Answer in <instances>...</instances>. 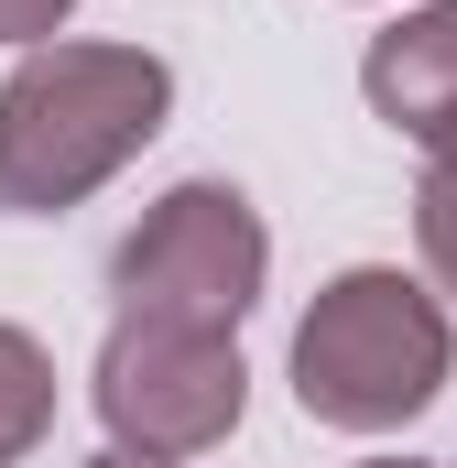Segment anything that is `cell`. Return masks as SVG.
Masks as SVG:
<instances>
[{
    "instance_id": "obj_11",
    "label": "cell",
    "mask_w": 457,
    "mask_h": 468,
    "mask_svg": "<svg viewBox=\"0 0 457 468\" xmlns=\"http://www.w3.org/2000/svg\"><path fill=\"white\" fill-rule=\"evenodd\" d=\"M447 468H457V458H447Z\"/></svg>"
},
{
    "instance_id": "obj_5",
    "label": "cell",
    "mask_w": 457,
    "mask_h": 468,
    "mask_svg": "<svg viewBox=\"0 0 457 468\" xmlns=\"http://www.w3.org/2000/svg\"><path fill=\"white\" fill-rule=\"evenodd\" d=\"M359 99H370V120H392V131H414V142L457 131V0H425V11H403L392 33H370Z\"/></svg>"
},
{
    "instance_id": "obj_8",
    "label": "cell",
    "mask_w": 457,
    "mask_h": 468,
    "mask_svg": "<svg viewBox=\"0 0 457 468\" xmlns=\"http://www.w3.org/2000/svg\"><path fill=\"white\" fill-rule=\"evenodd\" d=\"M66 11H77V0H0V44H22V55H33V44H55V33H66Z\"/></svg>"
},
{
    "instance_id": "obj_1",
    "label": "cell",
    "mask_w": 457,
    "mask_h": 468,
    "mask_svg": "<svg viewBox=\"0 0 457 468\" xmlns=\"http://www.w3.org/2000/svg\"><path fill=\"white\" fill-rule=\"evenodd\" d=\"M175 120V66L153 44H33L0 77V218H55L99 197Z\"/></svg>"
},
{
    "instance_id": "obj_9",
    "label": "cell",
    "mask_w": 457,
    "mask_h": 468,
    "mask_svg": "<svg viewBox=\"0 0 457 468\" xmlns=\"http://www.w3.org/2000/svg\"><path fill=\"white\" fill-rule=\"evenodd\" d=\"M88 468H142V458H120V447H99V458H88Z\"/></svg>"
},
{
    "instance_id": "obj_6",
    "label": "cell",
    "mask_w": 457,
    "mask_h": 468,
    "mask_svg": "<svg viewBox=\"0 0 457 468\" xmlns=\"http://www.w3.org/2000/svg\"><path fill=\"white\" fill-rule=\"evenodd\" d=\"M55 436V359L33 327H0V468Z\"/></svg>"
},
{
    "instance_id": "obj_4",
    "label": "cell",
    "mask_w": 457,
    "mask_h": 468,
    "mask_svg": "<svg viewBox=\"0 0 457 468\" xmlns=\"http://www.w3.org/2000/svg\"><path fill=\"white\" fill-rule=\"evenodd\" d=\"M88 403L110 425L120 458L142 468H186L239 436L250 414V359L239 338H207V327H153V316H120L99 370H88Z\"/></svg>"
},
{
    "instance_id": "obj_10",
    "label": "cell",
    "mask_w": 457,
    "mask_h": 468,
    "mask_svg": "<svg viewBox=\"0 0 457 468\" xmlns=\"http://www.w3.org/2000/svg\"><path fill=\"white\" fill-rule=\"evenodd\" d=\"M359 468H425V458H359Z\"/></svg>"
},
{
    "instance_id": "obj_2",
    "label": "cell",
    "mask_w": 457,
    "mask_h": 468,
    "mask_svg": "<svg viewBox=\"0 0 457 468\" xmlns=\"http://www.w3.org/2000/svg\"><path fill=\"white\" fill-rule=\"evenodd\" d=\"M447 370H457L447 305L414 272H392V261H348L294 316V403H305V425L392 436V425H414L447 392Z\"/></svg>"
},
{
    "instance_id": "obj_7",
    "label": "cell",
    "mask_w": 457,
    "mask_h": 468,
    "mask_svg": "<svg viewBox=\"0 0 457 468\" xmlns=\"http://www.w3.org/2000/svg\"><path fill=\"white\" fill-rule=\"evenodd\" d=\"M414 250H425L436 294L457 305V131L425 142V175H414Z\"/></svg>"
},
{
    "instance_id": "obj_3",
    "label": "cell",
    "mask_w": 457,
    "mask_h": 468,
    "mask_svg": "<svg viewBox=\"0 0 457 468\" xmlns=\"http://www.w3.org/2000/svg\"><path fill=\"white\" fill-rule=\"evenodd\" d=\"M261 272H272V229L261 207L218 186V175H186L142 207V229L110 250V305L120 316H153V327H207L239 338V316L261 305Z\"/></svg>"
}]
</instances>
